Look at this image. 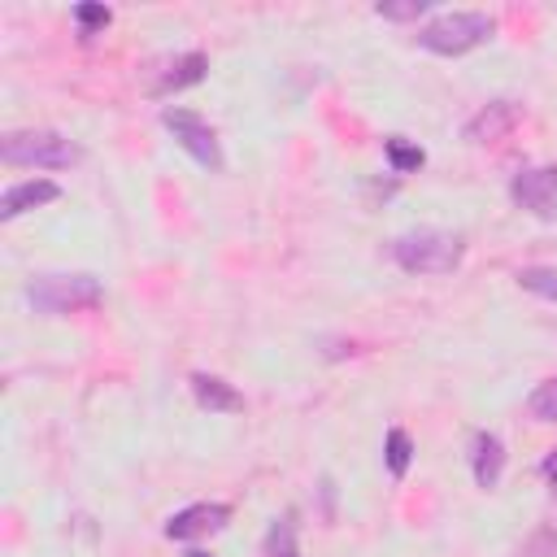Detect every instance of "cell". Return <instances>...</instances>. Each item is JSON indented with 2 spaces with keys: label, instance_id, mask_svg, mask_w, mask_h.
I'll return each instance as SVG.
<instances>
[{
  "label": "cell",
  "instance_id": "obj_1",
  "mask_svg": "<svg viewBox=\"0 0 557 557\" xmlns=\"http://www.w3.org/2000/svg\"><path fill=\"white\" fill-rule=\"evenodd\" d=\"M392 261L405 270V274H453L461 265V235L457 231H440V226H418V231H405L392 239Z\"/></svg>",
  "mask_w": 557,
  "mask_h": 557
},
{
  "label": "cell",
  "instance_id": "obj_2",
  "mask_svg": "<svg viewBox=\"0 0 557 557\" xmlns=\"http://www.w3.org/2000/svg\"><path fill=\"white\" fill-rule=\"evenodd\" d=\"M492 35H496V17L492 13L457 9V13H444V17L426 22L418 30V48H426L435 57H466V52L483 48Z\"/></svg>",
  "mask_w": 557,
  "mask_h": 557
},
{
  "label": "cell",
  "instance_id": "obj_3",
  "mask_svg": "<svg viewBox=\"0 0 557 557\" xmlns=\"http://www.w3.org/2000/svg\"><path fill=\"white\" fill-rule=\"evenodd\" d=\"M4 165H39V170H70L83 161V148L61 131H9L0 139Z\"/></svg>",
  "mask_w": 557,
  "mask_h": 557
},
{
  "label": "cell",
  "instance_id": "obj_4",
  "mask_svg": "<svg viewBox=\"0 0 557 557\" xmlns=\"http://www.w3.org/2000/svg\"><path fill=\"white\" fill-rule=\"evenodd\" d=\"M26 300L39 313H78V309H96L104 300V287L96 274H39L26 283Z\"/></svg>",
  "mask_w": 557,
  "mask_h": 557
},
{
  "label": "cell",
  "instance_id": "obj_5",
  "mask_svg": "<svg viewBox=\"0 0 557 557\" xmlns=\"http://www.w3.org/2000/svg\"><path fill=\"white\" fill-rule=\"evenodd\" d=\"M161 126L174 135V144L205 170H222V148H218V135L213 126L191 113V109H161Z\"/></svg>",
  "mask_w": 557,
  "mask_h": 557
},
{
  "label": "cell",
  "instance_id": "obj_6",
  "mask_svg": "<svg viewBox=\"0 0 557 557\" xmlns=\"http://www.w3.org/2000/svg\"><path fill=\"white\" fill-rule=\"evenodd\" d=\"M509 200L527 213H535L540 222L557 218V165H535V170H518L509 178Z\"/></svg>",
  "mask_w": 557,
  "mask_h": 557
},
{
  "label": "cell",
  "instance_id": "obj_7",
  "mask_svg": "<svg viewBox=\"0 0 557 557\" xmlns=\"http://www.w3.org/2000/svg\"><path fill=\"white\" fill-rule=\"evenodd\" d=\"M209 74V57L205 52H174L148 65V96H174L183 87H196Z\"/></svg>",
  "mask_w": 557,
  "mask_h": 557
},
{
  "label": "cell",
  "instance_id": "obj_8",
  "mask_svg": "<svg viewBox=\"0 0 557 557\" xmlns=\"http://www.w3.org/2000/svg\"><path fill=\"white\" fill-rule=\"evenodd\" d=\"M231 522V505L222 500H196L165 518V540H205Z\"/></svg>",
  "mask_w": 557,
  "mask_h": 557
},
{
  "label": "cell",
  "instance_id": "obj_9",
  "mask_svg": "<svg viewBox=\"0 0 557 557\" xmlns=\"http://www.w3.org/2000/svg\"><path fill=\"white\" fill-rule=\"evenodd\" d=\"M518 117H522V109H518L513 100H492V104H483V109L466 122V139H470V144H496V139H505V135L518 126Z\"/></svg>",
  "mask_w": 557,
  "mask_h": 557
},
{
  "label": "cell",
  "instance_id": "obj_10",
  "mask_svg": "<svg viewBox=\"0 0 557 557\" xmlns=\"http://www.w3.org/2000/svg\"><path fill=\"white\" fill-rule=\"evenodd\" d=\"M470 474H474V483L483 492H492L500 483V474H505V444H500V435L479 431L470 440Z\"/></svg>",
  "mask_w": 557,
  "mask_h": 557
},
{
  "label": "cell",
  "instance_id": "obj_11",
  "mask_svg": "<svg viewBox=\"0 0 557 557\" xmlns=\"http://www.w3.org/2000/svg\"><path fill=\"white\" fill-rule=\"evenodd\" d=\"M61 196V187L52 178H26V183H13L4 196H0V222H13L22 218L26 209H39V205H52Z\"/></svg>",
  "mask_w": 557,
  "mask_h": 557
},
{
  "label": "cell",
  "instance_id": "obj_12",
  "mask_svg": "<svg viewBox=\"0 0 557 557\" xmlns=\"http://www.w3.org/2000/svg\"><path fill=\"white\" fill-rule=\"evenodd\" d=\"M191 396H196V405L209 409V413H239V409H244V396H239L226 379L205 374V370L191 374Z\"/></svg>",
  "mask_w": 557,
  "mask_h": 557
},
{
  "label": "cell",
  "instance_id": "obj_13",
  "mask_svg": "<svg viewBox=\"0 0 557 557\" xmlns=\"http://www.w3.org/2000/svg\"><path fill=\"white\" fill-rule=\"evenodd\" d=\"M261 557H300V544H296V518L283 513L270 522L265 540H261Z\"/></svg>",
  "mask_w": 557,
  "mask_h": 557
},
{
  "label": "cell",
  "instance_id": "obj_14",
  "mask_svg": "<svg viewBox=\"0 0 557 557\" xmlns=\"http://www.w3.org/2000/svg\"><path fill=\"white\" fill-rule=\"evenodd\" d=\"M383 461H387V470H392L396 479H405V474H409L413 440H409V431H405V426H392V431H387V440H383Z\"/></svg>",
  "mask_w": 557,
  "mask_h": 557
},
{
  "label": "cell",
  "instance_id": "obj_15",
  "mask_svg": "<svg viewBox=\"0 0 557 557\" xmlns=\"http://www.w3.org/2000/svg\"><path fill=\"white\" fill-rule=\"evenodd\" d=\"M383 152H387V165H392L396 174H409V170H418V165L426 161V152H422L418 144H409L405 135H387Z\"/></svg>",
  "mask_w": 557,
  "mask_h": 557
},
{
  "label": "cell",
  "instance_id": "obj_16",
  "mask_svg": "<svg viewBox=\"0 0 557 557\" xmlns=\"http://www.w3.org/2000/svg\"><path fill=\"white\" fill-rule=\"evenodd\" d=\"M518 287L544 296V300H557V265H527L518 270Z\"/></svg>",
  "mask_w": 557,
  "mask_h": 557
},
{
  "label": "cell",
  "instance_id": "obj_17",
  "mask_svg": "<svg viewBox=\"0 0 557 557\" xmlns=\"http://www.w3.org/2000/svg\"><path fill=\"white\" fill-rule=\"evenodd\" d=\"M527 413H531L535 422H557V374L544 379V383L527 396Z\"/></svg>",
  "mask_w": 557,
  "mask_h": 557
},
{
  "label": "cell",
  "instance_id": "obj_18",
  "mask_svg": "<svg viewBox=\"0 0 557 557\" xmlns=\"http://www.w3.org/2000/svg\"><path fill=\"white\" fill-rule=\"evenodd\" d=\"M74 22H78V35L91 39L96 30H104L113 22V9L109 4H74Z\"/></svg>",
  "mask_w": 557,
  "mask_h": 557
},
{
  "label": "cell",
  "instance_id": "obj_19",
  "mask_svg": "<svg viewBox=\"0 0 557 557\" xmlns=\"http://www.w3.org/2000/svg\"><path fill=\"white\" fill-rule=\"evenodd\" d=\"M513 557H557V522H544Z\"/></svg>",
  "mask_w": 557,
  "mask_h": 557
},
{
  "label": "cell",
  "instance_id": "obj_20",
  "mask_svg": "<svg viewBox=\"0 0 557 557\" xmlns=\"http://www.w3.org/2000/svg\"><path fill=\"white\" fill-rule=\"evenodd\" d=\"M426 9H431V0H400V4L379 0V4H374V13H379V17H387V22H418Z\"/></svg>",
  "mask_w": 557,
  "mask_h": 557
},
{
  "label": "cell",
  "instance_id": "obj_21",
  "mask_svg": "<svg viewBox=\"0 0 557 557\" xmlns=\"http://www.w3.org/2000/svg\"><path fill=\"white\" fill-rule=\"evenodd\" d=\"M540 474H544V479H548V483L557 487V448H553V453L544 457V466H540Z\"/></svg>",
  "mask_w": 557,
  "mask_h": 557
},
{
  "label": "cell",
  "instance_id": "obj_22",
  "mask_svg": "<svg viewBox=\"0 0 557 557\" xmlns=\"http://www.w3.org/2000/svg\"><path fill=\"white\" fill-rule=\"evenodd\" d=\"M187 557H213V553H205V548H191V553H187Z\"/></svg>",
  "mask_w": 557,
  "mask_h": 557
}]
</instances>
